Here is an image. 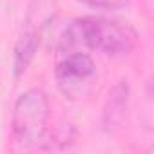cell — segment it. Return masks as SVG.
<instances>
[{"label":"cell","instance_id":"obj_1","mask_svg":"<svg viewBox=\"0 0 154 154\" xmlns=\"http://www.w3.org/2000/svg\"><path fill=\"white\" fill-rule=\"evenodd\" d=\"M138 38V33L129 24L100 17H85L74 20L67 27L65 35L60 38V49L84 44L109 56H123L136 49Z\"/></svg>","mask_w":154,"mask_h":154},{"label":"cell","instance_id":"obj_2","mask_svg":"<svg viewBox=\"0 0 154 154\" xmlns=\"http://www.w3.org/2000/svg\"><path fill=\"white\" fill-rule=\"evenodd\" d=\"M49 98L45 91L33 87L22 93L13 107V138L24 147H40L49 136Z\"/></svg>","mask_w":154,"mask_h":154},{"label":"cell","instance_id":"obj_3","mask_svg":"<svg viewBox=\"0 0 154 154\" xmlns=\"http://www.w3.org/2000/svg\"><path fill=\"white\" fill-rule=\"evenodd\" d=\"M54 78L58 89L65 96L76 98L84 94L85 87L91 85L96 78V65L89 54L72 51L58 62L54 69Z\"/></svg>","mask_w":154,"mask_h":154},{"label":"cell","instance_id":"obj_4","mask_svg":"<svg viewBox=\"0 0 154 154\" xmlns=\"http://www.w3.org/2000/svg\"><path fill=\"white\" fill-rule=\"evenodd\" d=\"M127 107H129V84L125 80H120L109 93V98L103 107L102 125L105 132H116L123 125L127 118Z\"/></svg>","mask_w":154,"mask_h":154},{"label":"cell","instance_id":"obj_5","mask_svg":"<svg viewBox=\"0 0 154 154\" xmlns=\"http://www.w3.org/2000/svg\"><path fill=\"white\" fill-rule=\"evenodd\" d=\"M38 44H40V35L38 31H26L17 45H15V54H13V71H15V76H20L27 65L31 63V60L35 58V53L38 51Z\"/></svg>","mask_w":154,"mask_h":154},{"label":"cell","instance_id":"obj_6","mask_svg":"<svg viewBox=\"0 0 154 154\" xmlns=\"http://www.w3.org/2000/svg\"><path fill=\"white\" fill-rule=\"evenodd\" d=\"M80 4L93 8V9H103V11H118L131 4V0H78Z\"/></svg>","mask_w":154,"mask_h":154}]
</instances>
